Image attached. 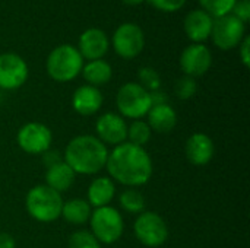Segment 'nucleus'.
<instances>
[{"label":"nucleus","instance_id":"f257e3e1","mask_svg":"<svg viewBox=\"0 0 250 248\" xmlns=\"http://www.w3.org/2000/svg\"><path fill=\"white\" fill-rule=\"evenodd\" d=\"M105 168L114 181L129 189L146 184L154 171L152 159L148 152L129 142L114 146V149L108 152Z\"/></svg>","mask_w":250,"mask_h":248},{"label":"nucleus","instance_id":"f03ea898","mask_svg":"<svg viewBox=\"0 0 250 248\" xmlns=\"http://www.w3.org/2000/svg\"><path fill=\"white\" fill-rule=\"evenodd\" d=\"M108 148L92 134H81L73 137L63 153V161L75 171V174L94 175L105 168Z\"/></svg>","mask_w":250,"mask_h":248},{"label":"nucleus","instance_id":"7ed1b4c3","mask_svg":"<svg viewBox=\"0 0 250 248\" xmlns=\"http://www.w3.org/2000/svg\"><path fill=\"white\" fill-rule=\"evenodd\" d=\"M83 64V58L75 45L62 44L50 51L45 60V70L54 82L66 83L81 75Z\"/></svg>","mask_w":250,"mask_h":248},{"label":"nucleus","instance_id":"20e7f679","mask_svg":"<svg viewBox=\"0 0 250 248\" xmlns=\"http://www.w3.org/2000/svg\"><path fill=\"white\" fill-rule=\"evenodd\" d=\"M25 208L31 218L38 222H54L62 216L63 199L62 194L45 184L32 187L25 199Z\"/></svg>","mask_w":250,"mask_h":248},{"label":"nucleus","instance_id":"39448f33","mask_svg":"<svg viewBox=\"0 0 250 248\" xmlns=\"http://www.w3.org/2000/svg\"><path fill=\"white\" fill-rule=\"evenodd\" d=\"M91 234L100 244H114L119 241L125 231L122 213L111 206L94 209L89 218Z\"/></svg>","mask_w":250,"mask_h":248},{"label":"nucleus","instance_id":"423d86ee","mask_svg":"<svg viewBox=\"0 0 250 248\" xmlns=\"http://www.w3.org/2000/svg\"><path fill=\"white\" fill-rule=\"evenodd\" d=\"M116 105L122 117L142 120L152 107L151 95L139 83L127 82L117 91Z\"/></svg>","mask_w":250,"mask_h":248},{"label":"nucleus","instance_id":"0eeeda50","mask_svg":"<svg viewBox=\"0 0 250 248\" xmlns=\"http://www.w3.org/2000/svg\"><path fill=\"white\" fill-rule=\"evenodd\" d=\"M111 45L119 57L125 60H132L144 51L145 34L138 23L125 22L119 25L113 32Z\"/></svg>","mask_w":250,"mask_h":248},{"label":"nucleus","instance_id":"6e6552de","mask_svg":"<svg viewBox=\"0 0 250 248\" xmlns=\"http://www.w3.org/2000/svg\"><path fill=\"white\" fill-rule=\"evenodd\" d=\"M133 231L138 241L145 247H161L168 240V227L155 212L139 213L133 224Z\"/></svg>","mask_w":250,"mask_h":248},{"label":"nucleus","instance_id":"1a4fd4ad","mask_svg":"<svg viewBox=\"0 0 250 248\" xmlns=\"http://www.w3.org/2000/svg\"><path fill=\"white\" fill-rule=\"evenodd\" d=\"M245 37H246V23L239 20L231 13L214 19V26L209 38L217 48L223 51L233 50L240 45Z\"/></svg>","mask_w":250,"mask_h":248},{"label":"nucleus","instance_id":"9d476101","mask_svg":"<svg viewBox=\"0 0 250 248\" xmlns=\"http://www.w3.org/2000/svg\"><path fill=\"white\" fill-rule=\"evenodd\" d=\"M51 130L45 124L37 121L23 124L16 134L18 146L29 155H40L47 152L51 146Z\"/></svg>","mask_w":250,"mask_h":248},{"label":"nucleus","instance_id":"9b49d317","mask_svg":"<svg viewBox=\"0 0 250 248\" xmlns=\"http://www.w3.org/2000/svg\"><path fill=\"white\" fill-rule=\"evenodd\" d=\"M29 76L26 61L16 53L0 54V89L13 91L21 88Z\"/></svg>","mask_w":250,"mask_h":248},{"label":"nucleus","instance_id":"f8f14e48","mask_svg":"<svg viewBox=\"0 0 250 248\" xmlns=\"http://www.w3.org/2000/svg\"><path fill=\"white\" fill-rule=\"evenodd\" d=\"M180 69L186 76H204L212 66V53L205 44H189L180 54Z\"/></svg>","mask_w":250,"mask_h":248},{"label":"nucleus","instance_id":"ddd939ff","mask_svg":"<svg viewBox=\"0 0 250 248\" xmlns=\"http://www.w3.org/2000/svg\"><path fill=\"white\" fill-rule=\"evenodd\" d=\"M97 137L107 146H119L127 142V124L120 114L105 113L95 123Z\"/></svg>","mask_w":250,"mask_h":248},{"label":"nucleus","instance_id":"4468645a","mask_svg":"<svg viewBox=\"0 0 250 248\" xmlns=\"http://www.w3.org/2000/svg\"><path fill=\"white\" fill-rule=\"evenodd\" d=\"M76 48L83 60H100L108 53L110 39L101 28H88L79 35Z\"/></svg>","mask_w":250,"mask_h":248},{"label":"nucleus","instance_id":"2eb2a0df","mask_svg":"<svg viewBox=\"0 0 250 248\" xmlns=\"http://www.w3.org/2000/svg\"><path fill=\"white\" fill-rule=\"evenodd\" d=\"M214 26V18L202 9L190 10L183 22L185 32L193 44H204L209 39Z\"/></svg>","mask_w":250,"mask_h":248},{"label":"nucleus","instance_id":"dca6fc26","mask_svg":"<svg viewBox=\"0 0 250 248\" xmlns=\"http://www.w3.org/2000/svg\"><path fill=\"white\" fill-rule=\"evenodd\" d=\"M186 158L192 165L204 167L209 164L215 155V145L212 139L205 133H193L185 146Z\"/></svg>","mask_w":250,"mask_h":248},{"label":"nucleus","instance_id":"f3484780","mask_svg":"<svg viewBox=\"0 0 250 248\" xmlns=\"http://www.w3.org/2000/svg\"><path fill=\"white\" fill-rule=\"evenodd\" d=\"M103 94L98 88L91 85L79 86L72 95L73 110L83 117L97 114L103 107Z\"/></svg>","mask_w":250,"mask_h":248},{"label":"nucleus","instance_id":"a211bd4d","mask_svg":"<svg viewBox=\"0 0 250 248\" xmlns=\"http://www.w3.org/2000/svg\"><path fill=\"white\" fill-rule=\"evenodd\" d=\"M148 117V126L152 132L157 133H170L174 130L177 124V113L174 108L168 104H160V105H152L151 110L146 114Z\"/></svg>","mask_w":250,"mask_h":248},{"label":"nucleus","instance_id":"6ab92c4d","mask_svg":"<svg viewBox=\"0 0 250 248\" xmlns=\"http://www.w3.org/2000/svg\"><path fill=\"white\" fill-rule=\"evenodd\" d=\"M116 194V186L108 177H97L91 181L88 187V203L91 208H104L110 206Z\"/></svg>","mask_w":250,"mask_h":248},{"label":"nucleus","instance_id":"aec40b11","mask_svg":"<svg viewBox=\"0 0 250 248\" xmlns=\"http://www.w3.org/2000/svg\"><path fill=\"white\" fill-rule=\"evenodd\" d=\"M75 178H76L75 171L64 161H62V162L47 168L45 186H48L50 189H53V190H56L57 193L62 194V193L67 191L73 186Z\"/></svg>","mask_w":250,"mask_h":248},{"label":"nucleus","instance_id":"412c9836","mask_svg":"<svg viewBox=\"0 0 250 248\" xmlns=\"http://www.w3.org/2000/svg\"><path fill=\"white\" fill-rule=\"evenodd\" d=\"M81 73L83 79L86 80V85L98 88L110 82L113 76V69L108 61H105L104 58H100V60H91L86 64H83Z\"/></svg>","mask_w":250,"mask_h":248},{"label":"nucleus","instance_id":"4be33fe9","mask_svg":"<svg viewBox=\"0 0 250 248\" xmlns=\"http://www.w3.org/2000/svg\"><path fill=\"white\" fill-rule=\"evenodd\" d=\"M92 208L85 199H70L63 203L62 216L66 222L72 225H83L89 221Z\"/></svg>","mask_w":250,"mask_h":248},{"label":"nucleus","instance_id":"5701e85b","mask_svg":"<svg viewBox=\"0 0 250 248\" xmlns=\"http://www.w3.org/2000/svg\"><path fill=\"white\" fill-rule=\"evenodd\" d=\"M119 205L130 215H139L145 210V197L136 189H126L119 196Z\"/></svg>","mask_w":250,"mask_h":248},{"label":"nucleus","instance_id":"b1692460","mask_svg":"<svg viewBox=\"0 0 250 248\" xmlns=\"http://www.w3.org/2000/svg\"><path fill=\"white\" fill-rule=\"evenodd\" d=\"M152 136V130L148 123L144 120H133L130 126H127V140L132 145L144 148Z\"/></svg>","mask_w":250,"mask_h":248},{"label":"nucleus","instance_id":"393cba45","mask_svg":"<svg viewBox=\"0 0 250 248\" xmlns=\"http://www.w3.org/2000/svg\"><path fill=\"white\" fill-rule=\"evenodd\" d=\"M201 9L209 13L214 19L230 15L237 0H198Z\"/></svg>","mask_w":250,"mask_h":248},{"label":"nucleus","instance_id":"a878e982","mask_svg":"<svg viewBox=\"0 0 250 248\" xmlns=\"http://www.w3.org/2000/svg\"><path fill=\"white\" fill-rule=\"evenodd\" d=\"M138 79H139V85L148 92L161 89V77L154 67H149V66L141 67L138 72Z\"/></svg>","mask_w":250,"mask_h":248},{"label":"nucleus","instance_id":"bb28decb","mask_svg":"<svg viewBox=\"0 0 250 248\" xmlns=\"http://www.w3.org/2000/svg\"><path fill=\"white\" fill-rule=\"evenodd\" d=\"M196 91H198V83H196L195 77L183 75L182 77H179L176 80L174 94H176V96L179 99L188 101V99H190V98H193L196 95Z\"/></svg>","mask_w":250,"mask_h":248},{"label":"nucleus","instance_id":"cd10ccee","mask_svg":"<svg viewBox=\"0 0 250 248\" xmlns=\"http://www.w3.org/2000/svg\"><path fill=\"white\" fill-rule=\"evenodd\" d=\"M69 248H101L98 240L91 234V231L81 229L70 235Z\"/></svg>","mask_w":250,"mask_h":248},{"label":"nucleus","instance_id":"c85d7f7f","mask_svg":"<svg viewBox=\"0 0 250 248\" xmlns=\"http://www.w3.org/2000/svg\"><path fill=\"white\" fill-rule=\"evenodd\" d=\"M149 4L164 13H174L177 10H180L188 0H148Z\"/></svg>","mask_w":250,"mask_h":248},{"label":"nucleus","instance_id":"c756f323","mask_svg":"<svg viewBox=\"0 0 250 248\" xmlns=\"http://www.w3.org/2000/svg\"><path fill=\"white\" fill-rule=\"evenodd\" d=\"M231 15L243 23H248L250 20V0H237L231 10Z\"/></svg>","mask_w":250,"mask_h":248},{"label":"nucleus","instance_id":"7c9ffc66","mask_svg":"<svg viewBox=\"0 0 250 248\" xmlns=\"http://www.w3.org/2000/svg\"><path fill=\"white\" fill-rule=\"evenodd\" d=\"M239 57L243 63L245 67H249L250 66V37L246 35L243 38V41L240 42L239 45Z\"/></svg>","mask_w":250,"mask_h":248},{"label":"nucleus","instance_id":"2f4dec72","mask_svg":"<svg viewBox=\"0 0 250 248\" xmlns=\"http://www.w3.org/2000/svg\"><path fill=\"white\" fill-rule=\"evenodd\" d=\"M44 155V164L47 165V168L48 167H51V165H56V164H59V162H62L63 161V158H62V155L57 152V151H47V152H44L42 153Z\"/></svg>","mask_w":250,"mask_h":248},{"label":"nucleus","instance_id":"473e14b6","mask_svg":"<svg viewBox=\"0 0 250 248\" xmlns=\"http://www.w3.org/2000/svg\"><path fill=\"white\" fill-rule=\"evenodd\" d=\"M16 247V241L10 234L1 232L0 234V248H15Z\"/></svg>","mask_w":250,"mask_h":248},{"label":"nucleus","instance_id":"72a5a7b5","mask_svg":"<svg viewBox=\"0 0 250 248\" xmlns=\"http://www.w3.org/2000/svg\"><path fill=\"white\" fill-rule=\"evenodd\" d=\"M125 4H127V6H139V4H142L145 0H122Z\"/></svg>","mask_w":250,"mask_h":248}]
</instances>
